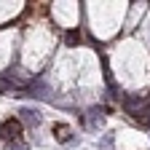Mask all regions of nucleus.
Here are the masks:
<instances>
[{
  "label": "nucleus",
  "mask_w": 150,
  "mask_h": 150,
  "mask_svg": "<svg viewBox=\"0 0 150 150\" xmlns=\"http://www.w3.org/2000/svg\"><path fill=\"white\" fill-rule=\"evenodd\" d=\"M0 137H3L8 145H13L19 137H22V121L19 118H6L0 123Z\"/></svg>",
  "instance_id": "1"
},
{
  "label": "nucleus",
  "mask_w": 150,
  "mask_h": 150,
  "mask_svg": "<svg viewBox=\"0 0 150 150\" xmlns=\"http://www.w3.org/2000/svg\"><path fill=\"white\" fill-rule=\"evenodd\" d=\"M19 121H24L30 126H38V123H40V112L32 110V107H22V110H19Z\"/></svg>",
  "instance_id": "2"
},
{
  "label": "nucleus",
  "mask_w": 150,
  "mask_h": 150,
  "mask_svg": "<svg viewBox=\"0 0 150 150\" xmlns=\"http://www.w3.org/2000/svg\"><path fill=\"white\" fill-rule=\"evenodd\" d=\"M54 137L59 139V142H70L72 139V129L67 123H54Z\"/></svg>",
  "instance_id": "3"
},
{
  "label": "nucleus",
  "mask_w": 150,
  "mask_h": 150,
  "mask_svg": "<svg viewBox=\"0 0 150 150\" xmlns=\"http://www.w3.org/2000/svg\"><path fill=\"white\" fill-rule=\"evenodd\" d=\"M102 112H105L102 107H91V110H88V126H97V123H102V118H105Z\"/></svg>",
  "instance_id": "4"
},
{
  "label": "nucleus",
  "mask_w": 150,
  "mask_h": 150,
  "mask_svg": "<svg viewBox=\"0 0 150 150\" xmlns=\"http://www.w3.org/2000/svg\"><path fill=\"white\" fill-rule=\"evenodd\" d=\"M67 43H81V32H70L67 35Z\"/></svg>",
  "instance_id": "5"
}]
</instances>
